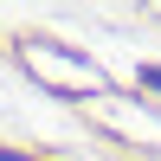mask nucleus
I'll return each instance as SVG.
<instances>
[{
	"mask_svg": "<svg viewBox=\"0 0 161 161\" xmlns=\"http://www.w3.org/2000/svg\"><path fill=\"white\" fill-rule=\"evenodd\" d=\"M26 64H32L39 77H58V84H71V90H103V77L90 71L84 58L58 52V45H26Z\"/></svg>",
	"mask_w": 161,
	"mask_h": 161,
	"instance_id": "1",
	"label": "nucleus"
}]
</instances>
